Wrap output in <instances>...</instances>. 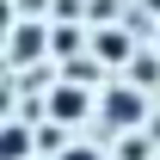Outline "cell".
Masks as SVG:
<instances>
[{
	"label": "cell",
	"mask_w": 160,
	"mask_h": 160,
	"mask_svg": "<svg viewBox=\"0 0 160 160\" xmlns=\"http://www.w3.org/2000/svg\"><path fill=\"white\" fill-rule=\"evenodd\" d=\"M148 123V86L136 80H111L99 92V129L105 136H123V129H142Z\"/></svg>",
	"instance_id": "1"
},
{
	"label": "cell",
	"mask_w": 160,
	"mask_h": 160,
	"mask_svg": "<svg viewBox=\"0 0 160 160\" xmlns=\"http://www.w3.org/2000/svg\"><path fill=\"white\" fill-rule=\"evenodd\" d=\"M43 117H56V123H86V117H99V99L86 92V80H49V92H43Z\"/></svg>",
	"instance_id": "2"
},
{
	"label": "cell",
	"mask_w": 160,
	"mask_h": 160,
	"mask_svg": "<svg viewBox=\"0 0 160 160\" xmlns=\"http://www.w3.org/2000/svg\"><path fill=\"white\" fill-rule=\"evenodd\" d=\"M6 62H12V68H31V62H49V25H37V19H25V12H19V25H12V37H6Z\"/></svg>",
	"instance_id": "3"
},
{
	"label": "cell",
	"mask_w": 160,
	"mask_h": 160,
	"mask_svg": "<svg viewBox=\"0 0 160 160\" xmlns=\"http://www.w3.org/2000/svg\"><path fill=\"white\" fill-rule=\"evenodd\" d=\"M31 148H37V123L25 117V111H12L6 129H0V154L6 160H31Z\"/></svg>",
	"instance_id": "4"
},
{
	"label": "cell",
	"mask_w": 160,
	"mask_h": 160,
	"mask_svg": "<svg viewBox=\"0 0 160 160\" xmlns=\"http://www.w3.org/2000/svg\"><path fill=\"white\" fill-rule=\"evenodd\" d=\"M92 56H99L105 68H117V62H136V43H129V31L105 25V31H92Z\"/></svg>",
	"instance_id": "5"
},
{
	"label": "cell",
	"mask_w": 160,
	"mask_h": 160,
	"mask_svg": "<svg viewBox=\"0 0 160 160\" xmlns=\"http://www.w3.org/2000/svg\"><path fill=\"white\" fill-rule=\"evenodd\" d=\"M86 49H92V37H86L80 25H49V56L74 62V56H86Z\"/></svg>",
	"instance_id": "6"
},
{
	"label": "cell",
	"mask_w": 160,
	"mask_h": 160,
	"mask_svg": "<svg viewBox=\"0 0 160 160\" xmlns=\"http://www.w3.org/2000/svg\"><path fill=\"white\" fill-rule=\"evenodd\" d=\"M123 160H154V136H142V129H123Z\"/></svg>",
	"instance_id": "7"
},
{
	"label": "cell",
	"mask_w": 160,
	"mask_h": 160,
	"mask_svg": "<svg viewBox=\"0 0 160 160\" xmlns=\"http://www.w3.org/2000/svg\"><path fill=\"white\" fill-rule=\"evenodd\" d=\"M129 80L136 86H160V56H136L129 62Z\"/></svg>",
	"instance_id": "8"
},
{
	"label": "cell",
	"mask_w": 160,
	"mask_h": 160,
	"mask_svg": "<svg viewBox=\"0 0 160 160\" xmlns=\"http://www.w3.org/2000/svg\"><path fill=\"white\" fill-rule=\"evenodd\" d=\"M49 160H105V154H99V148H86V142H68V148L49 154Z\"/></svg>",
	"instance_id": "9"
}]
</instances>
